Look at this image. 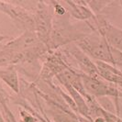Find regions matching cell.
Returning <instances> with one entry per match:
<instances>
[{
  "label": "cell",
  "mask_w": 122,
  "mask_h": 122,
  "mask_svg": "<svg viewBox=\"0 0 122 122\" xmlns=\"http://www.w3.org/2000/svg\"><path fill=\"white\" fill-rule=\"evenodd\" d=\"M74 43L94 61H103L113 65L112 46L96 29L90 34Z\"/></svg>",
  "instance_id": "obj_1"
},
{
  "label": "cell",
  "mask_w": 122,
  "mask_h": 122,
  "mask_svg": "<svg viewBox=\"0 0 122 122\" xmlns=\"http://www.w3.org/2000/svg\"><path fill=\"white\" fill-rule=\"evenodd\" d=\"M53 7L51 2H37L34 11V31L39 41L48 45L53 28Z\"/></svg>",
  "instance_id": "obj_2"
},
{
  "label": "cell",
  "mask_w": 122,
  "mask_h": 122,
  "mask_svg": "<svg viewBox=\"0 0 122 122\" xmlns=\"http://www.w3.org/2000/svg\"><path fill=\"white\" fill-rule=\"evenodd\" d=\"M81 75L86 93L92 97H113L117 100L118 97H122V93L116 85L107 82L101 77H92L84 73H81Z\"/></svg>",
  "instance_id": "obj_3"
},
{
  "label": "cell",
  "mask_w": 122,
  "mask_h": 122,
  "mask_svg": "<svg viewBox=\"0 0 122 122\" xmlns=\"http://www.w3.org/2000/svg\"><path fill=\"white\" fill-rule=\"evenodd\" d=\"M61 51L66 59L73 60L81 73L92 77H100L95 61H92L91 58L80 49L76 43H71L64 46Z\"/></svg>",
  "instance_id": "obj_4"
},
{
  "label": "cell",
  "mask_w": 122,
  "mask_h": 122,
  "mask_svg": "<svg viewBox=\"0 0 122 122\" xmlns=\"http://www.w3.org/2000/svg\"><path fill=\"white\" fill-rule=\"evenodd\" d=\"M0 12L7 15L19 29L34 31V13L17 3L0 1Z\"/></svg>",
  "instance_id": "obj_5"
},
{
  "label": "cell",
  "mask_w": 122,
  "mask_h": 122,
  "mask_svg": "<svg viewBox=\"0 0 122 122\" xmlns=\"http://www.w3.org/2000/svg\"><path fill=\"white\" fill-rule=\"evenodd\" d=\"M94 28L107 40L110 46L122 51V30L112 25L101 15H95Z\"/></svg>",
  "instance_id": "obj_6"
},
{
  "label": "cell",
  "mask_w": 122,
  "mask_h": 122,
  "mask_svg": "<svg viewBox=\"0 0 122 122\" xmlns=\"http://www.w3.org/2000/svg\"><path fill=\"white\" fill-rule=\"evenodd\" d=\"M69 67L70 66L66 62L61 51L51 52L46 57L45 62L40 73V80L49 81Z\"/></svg>",
  "instance_id": "obj_7"
},
{
  "label": "cell",
  "mask_w": 122,
  "mask_h": 122,
  "mask_svg": "<svg viewBox=\"0 0 122 122\" xmlns=\"http://www.w3.org/2000/svg\"><path fill=\"white\" fill-rule=\"evenodd\" d=\"M43 97L47 100L48 112L53 122H82V117H77L73 110H69L67 107L61 106L46 97Z\"/></svg>",
  "instance_id": "obj_8"
},
{
  "label": "cell",
  "mask_w": 122,
  "mask_h": 122,
  "mask_svg": "<svg viewBox=\"0 0 122 122\" xmlns=\"http://www.w3.org/2000/svg\"><path fill=\"white\" fill-rule=\"evenodd\" d=\"M69 15L79 21H86L95 17L90 7L85 1H64Z\"/></svg>",
  "instance_id": "obj_9"
},
{
  "label": "cell",
  "mask_w": 122,
  "mask_h": 122,
  "mask_svg": "<svg viewBox=\"0 0 122 122\" xmlns=\"http://www.w3.org/2000/svg\"><path fill=\"white\" fill-rule=\"evenodd\" d=\"M95 63L97 67L99 76L102 79L122 88V70L103 61H95Z\"/></svg>",
  "instance_id": "obj_10"
},
{
  "label": "cell",
  "mask_w": 122,
  "mask_h": 122,
  "mask_svg": "<svg viewBox=\"0 0 122 122\" xmlns=\"http://www.w3.org/2000/svg\"><path fill=\"white\" fill-rule=\"evenodd\" d=\"M0 81L6 84L16 94L20 93V79L15 66L0 67Z\"/></svg>",
  "instance_id": "obj_11"
},
{
  "label": "cell",
  "mask_w": 122,
  "mask_h": 122,
  "mask_svg": "<svg viewBox=\"0 0 122 122\" xmlns=\"http://www.w3.org/2000/svg\"><path fill=\"white\" fill-rule=\"evenodd\" d=\"M112 3L113 2H111V1H96V0H94V1L87 2V5L95 15H101V12Z\"/></svg>",
  "instance_id": "obj_12"
},
{
  "label": "cell",
  "mask_w": 122,
  "mask_h": 122,
  "mask_svg": "<svg viewBox=\"0 0 122 122\" xmlns=\"http://www.w3.org/2000/svg\"><path fill=\"white\" fill-rule=\"evenodd\" d=\"M20 122H38V118L35 117L29 110L21 109L19 111Z\"/></svg>",
  "instance_id": "obj_13"
},
{
  "label": "cell",
  "mask_w": 122,
  "mask_h": 122,
  "mask_svg": "<svg viewBox=\"0 0 122 122\" xmlns=\"http://www.w3.org/2000/svg\"><path fill=\"white\" fill-rule=\"evenodd\" d=\"M11 39H10V37L9 36H6V35H0V45L1 44H3V43L5 42V41H10Z\"/></svg>",
  "instance_id": "obj_14"
},
{
  "label": "cell",
  "mask_w": 122,
  "mask_h": 122,
  "mask_svg": "<svg viewBox=\"0 0 122 122\" xmlns=\"http://www.w3.org/2000/svg\"><path fill=\"white\" fill-rule=\"evenodd\" d=\"M0 122H6L5 119H4V117L2 115V112H1V109H0Z\"/></svg>",
  "instance_id": "obj_15"
},
{
  "label": "cell",
  "mask_w": 122,
  "mask_h": 122,
  "mask_svg": "<svg viewBox=\"0 0 122 122\" xmlns=\"http://www.w3.org/2000/svg\"><path fill=\"white\" fill-rule=\"evenodd\" d=\"M119 4H120V5L122 6V1H120V2H119Z\"/></svg>",
  "instance_id": "obj_16"
},
{
  "label": "cell",
  "mask_w": 122,
  "mask_h": 122,
  "mask_svg": "<svg viewBox=\"0 0 122 122\" xmlns=\"http://www.w3.org/2000/svg\"><path fill=\"white\" fill-rule=\"evenodd\" d=\"M120 6H121V5H120ZM121 8H122V6H121Z\"/></svg>",
  "instance_id": "obj_17"
}]
</instances>
